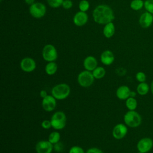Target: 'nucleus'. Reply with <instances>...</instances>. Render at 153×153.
I'll use <instances>...</instances> for the list:
<instances>
[{"label": "nucleus", "instance_id": "nucleus-1", "mask_svg": "<svg viewBox=\"0 0 153 153\" xmlns=\"http://www.w3.org/2000/svg\"><path fill=\"white\" fill-rule=\"evenodd\" d=\"M94 21L99 25H106L112 22L115 16L112 9L107 5H99L93 11Z\"/></svg>", "mask_w": 153, "mask_h": 153}, {"label": "nucleus", "instance_id": "nucleus-2", "mask_svg": "<svg viewBox=\"0 0 153 153\" xmlns=\"http://www.w3.org/2000/svg\"><path fill=\"white\" fill-rule=\"evenodd\" d=\"M69 86L65 83H61L54 86L51 90V94L56 100H63L70 94Z\"/></svg>", "mask_w": 153, "mask_h": 153}, {"label": "nucleus", "instance_id": "nucleus-3", "mask_svg": "<svg viewBox=\"0 0 153 153\" xmlns=\"http://www.w3.org/2000/svg\"><path fill=\"white\" fill-rule=\"evenodd\" d=\"M125 124L131 128L139 127L142 123L140 115L135 111H128L124 115Z\"/></svg>", "mask_w": 153, "mask_h": 153}, {"label": "nucleus", "instance_id": "nucleus-4", "mask_svg": "<svg viewBox=\"0 0 153 153\" xmlns=\"http://www.w3.org/2000/svg\"><path fill=\"white\" fill-rule=\"evenodd\" d=\"M52 127L56 130L63 128L66 124V117L65 114L62 111L56 112L51 118Z\"/></svg>", "mask_w": 153, "mask_h": 153}, {"label": "nucleus", "instance_id": "nucleus-5", "mask_svg": "<svg viewBox=\"0 0 153 153\" xmlns=\"http://www.w3.org/2000/svg\"><path fill=\"white\" fill-rule=\"evenodd\" d=\"M77 79L79 85L83 87H88L93 83L94 77L93 76L92 72L85 70L78 74Z\"/></svg>", "mask_w": 153, "mask_h": 153}, {"label": "nucleus", "instance_id": "nucleus-6", "mask_svg": "<svg viewBox=\"0 0 153 153\" xmlns=\"http://www.w3.org/2000/svg\"><path fill=\"white\" fill-rule=\"evenodd\" d=\"M29 11L34 18L40 19L44 17L46 13V7L41 2H34L30 5Z\"/></svg>", "mask_w": 153, "mask_h": 153}, {"label": "nucleus", "instance_id": "nucleus-7", "mask_svg": "<svg viewBox=\"0 0 153 153\" xmlns=\"http://www.w3.org/2000/svg\"><path fill=\"white\" fill-rule=\"evenodd\" d=\"M42 56L44 60L48 62H54L57 58V51L54 45L47 44L42 49Z\"/></svg>", "mask_w": 153, "mask_h": 153}, {"label": "nucleus", "instance_id": "nucleus-8", "mask_svg": "<svg viewBox=\"0 0 153 153\" xmlns=\"http://www.w3.org/2000/svg\"><path fill=\"white\" fill-rule=\"evenodd\" d=\"M137 149L139 152L147 153L153 147V140L150 137H143L140 139L137 143Z\"/></svg>", "mask_w": 153, "mask_h": 153}, {"label": "nucleus", "instance_id": "nucleus-9", "mask_svg": "<svg viewBox=\"0 0 153 153\" xmlns=\"http://www.w3.org/2000/svg\"><path fill=\"white\" fill-rule=\"evenodd\" d=\"M20 68L26 72H31L36 68L35 61L30 57H25L20 62Z\"/></svg>", "mask_w": 153, "mask_h": 153}, {"label": "nucleus", "instance_id": "nucleus-10", "mask_svg": "<svg viewBox=\"0 0 153 153\" xmlns=\"http://www.w3.org/2000/svg\"><path fill=\"white\" fill-rule=\"evenodd\" d=\"M127 127L126 125L120 123L114 126L112 130V136L116 139L124 138L127 133Z\"/></svg>", "mask_w": 153, "mask_h": 153}, {"label": "nucleus", "instance_id": "nucleus-11", "mask_svg": "<svg viewBox=\"0 0 153 153\" xmlns=\"http://www.w3.org/2000/svg\"><path fill=\"white\" fill-rule=\"evenodd\" d=\"M153 23V14L149 12L145 11L143 13L139 19V23L141 27L143 29H146L149 27Z\"/></svg>", "mask_w": 153, "mask_h": 153}, {"label": "nucleus", "instance_id": "nucleus-12", "mask_svg": "<svg viewBox=\"0 0 153 153\" xmlns=\"http://www.w3.org/2000/svg\"><path fill=\"white\" fill-rule=\"evenodd\" d=\"M53 148V144L48 140L39 141L35 146L37 153H51Z\"/></svg>", "mask_w": 153, "mask_h": 153}, {"label": "nucleus", "instance_id": "nucleus-13", "mask_svg": "<svg viewBox=\"0 0 153 153\" xmlns=\"http://www.w3.org/2000/svg\"><path fill=\"white\" fill-rule=\"evenodd\" d=\"M56 106V99L52 95H48L42 100V106L43 109L48 112L52 111Z\"/></svg>", "mask_w": 153, "mask_h": 153}, {"label": "nucleus", "instance_id": "nucleus-14", "mask_svg": "<svg viewBox=\"0 0 153 153\" xmlns=\"http://www.w3.org/2000/svg\"><path fill=\"white\" fill-rule=\"evenodd\" d=\"M88 17L85 12L78 11L73 17V22L77 26H82L88 22Z\"/></svg>", "mask_w": 153, "mask_h": 153}, {"label": "nucleus", "instance_id": "nucleus-15", "mask_svg": "<svg viewBox=\"0 0 153 153\" xmlns=\"http://www.w3.org/2000/svg\"><path fill=\"white\" fill-rule=\"evenodd\" d=\"M83 65L85 70L91 72L97 67V61L94 56H88L84 60Z\"/></svg>", "mask_w": 153, "mask_h": 153}, {"label": "nucleus", "instance_id": "nucleus-16", "mask_svg": "<svg viewBox=\"0 0 153 153\" xmlns=\"http://www.w3.org/2000/svg\"><path fill=\"white\" fill-rule=\"evenodd\" d=\"M114 60V55L110 50H105L103 51L100 55V61L105 65L108 66L111 65Z\"/></svg>", "mask_w": 153, "mask_h": 153}, {"label": "nucleus", "instance_id": "nucleus-17", "mask_svg": "<svg viewBox=\"0 0 153 153\" xmlns=\"http://www.w3.org/2000/svg\"><path fill=\"white\" fill-rule=\"evenodd\" d=\"M131 90L127 85L119 87L116 91V96L120 100H126L130 97Z\"/></svg>", "mask_w": 153, "mask_h": 153}, {"label": "nucleus", "instance_id": "nucleus-18", "mask_svg": "<svg viewBox=\"0 0 153 153\" xmlns=\"http://www.w3.org/2000/svg\"><path fill=\"white\" fill-rule=\"evenodd\" d=\"M115 31V25L113 22H111L105 25L103 29V34L106 38H110L114 35Z\"/></svg>", "mask_w": 153, "mask_h": 153}, {"label": "nucleus", "instance_id": "nucleus-19", "mask_svg": "<svg viewBox=\"0 0 153 153\" xmlns=\"http://www.w3.org/2000/svg\"><path fill=\"white\" fill-rule=\"evenodd\" d=\"M149 85L145 82H140L136 88V90H137V93L141 96H145L146 94H148V93L149 91Z\"/></svg>", "mask_w": 153, "mask_h": 153}, {"label": "nucleus", "instance_id": "nucleus-20", "mask_svg": "<svg viewBox=\"0 0 153 153\" xmlns=\"http://www.w3.org/2000/svg\"><path fill=\"white\" fill-rule=\"evenodd\" d=\"M57 65L54 62H48L45 67V71L46 74L48 75H54L57 72Z\"/></svg>", "mask_w": 153, "mask_h": 153}, {"label": "nucleus", "instance_id": "nucleus-21", "mask_svg": "<svg viewBox=\"0 0 153 153\" xmlns=\"http://www.w3.org/2000/svg\"><path fill=\"white\" fill-rule=\"evenodd\" d=\"M126 106L129 111H135L137 106V102L133 97H129L126 100Z\"/></svg>", "mask_w": 153, "mask_h": 153}, {"label": "nucleus", "instance_id": "nucleus-22", "mask_svg": "<svg viewBox=\"0 0 153 153\" xmlns=\"http://www.w3.org/2000/svg\"><path fill=\"white\" fill-rule=\"evenodd\" d=\"M92 74L94 78L100 79L102 78L105 75L106 71L104 68L102 66H98L92 71Z\"/></svg>", "mask_w": 153, "mask_h": 153}, {"label": "nucleus", "instance_id": "nucleus-23", "mask_svg": "<svg viewBox=\"0 0 153 153\" xmlns=\"http://www.w3.org/2000/svg\"><path fill=\"white\" fill-rule=\"evenodd\" d=\"M130 7L134 11H139L144 7V1L143 0H132Z\"/></svg>", "mask_w": 153, "mask_h": 153}, {"label": "nucleus", "instance_id": "nucleus-24", "mask_svg": "<svg viewBox=\"0 0 153 153\" xmlns=\"http://www.w3.org/2000/svg\"><path fill=\"white\" fill-rule=\"evenodd\" d=\"M60 139V133L57 131H53L49 134L48 140L53 145V144L57 143Z\"/></svg>", "mask_w": 153, "mask_h": 153}, {"label": "nucleus", "instance_id": "nucleus-25", "mask_svg": "<svg viewBox=\"0 0 153 153\" xmlns=\"http://www.w3.org/2000/svg\"><path fill=\"white\" fill-rule=\"evenodd\" d=\"M79 10L81 11L86 12L90 8V4L87 0H81L78 5Z\"/></svg>", "mask_w": 153, "mask_h": 153}, {"label": "nucleus", "instance_id": "nucleus-26", "mask_svg": "<svg viewBox=\"0 0 153 153\" xmlns=\"http://www.w3.org/2000/svg\"><path fill=\"white\" fill-rule=\"evenodd\" d=\"M144 8L146 11L153 14V0H146L144 1Z\"/></svg>", "mask_w": 153, "mask_h": 153}, {"label": "nucleus", "instance_id": "nucleus-27", "mask_svg": "<svg viewBox=\"0 0 153 153\" xmlns=\"http://www.w3.org/2000/svg\"><path fill=\"white\" fill-rule=\"evenodd\" d=\"M64 0H47L49 6L53 8H57L62 5Z\"/></svg>", "mask_w": 153, "mask_h": 153}, {"label": "nucleus", "instance_id": "nucleus-28", "mask_svg": "<svg viewBox=\"0 0 153 153\" xmlns=\"http://www.w3.org/2000/svg\"><path fill=\"white\" fill-rule=\"evenodd\" d=\"M136 79L139 82H145L146 79V74L143 72H138L136 74Z\"/></svg>", "mask_w": 153, "mask_h": 153}, {"label": "nucleus", "instance_id": "nucleus-29", "mask_svg": "<svg viewBox=\"0 0 153 153\" xmlns=\"http://www.w3.org/2000/svg\"><path fill=\"white\" fill-rule=\"evenodd\" d=\"M69 153H85L84 149L79 146H74L69 149Z\"/></svg>", "mask_w": 153, "mask_h": 153}, {"label": "nucleus", "instance_id": "nucleus-30", "mask_svg": "<svg viewBox=\"0 0 153 153\" xmlns=\"http://www.w3.org/2000/svg\"><path fill=\"white\" fill-rule=\"evenodd\" d=\"M72 5H73V3L71 0H64L62 5L63 8L66 10L70 9L72 7Z\"/></svg>", "mask_w": 153, "mask_h": 153}, {"label": "nucleus", "instance_id": "nucleus-31", "mask_svg": "<svg viewBox=\"0 0 153 153\" xmlns=\"http://www.w3.org/2000/svg\"><path fill=\"white\" fill-rule=\"evenodd\" d=\"M41 127L44 129H49L52 127L51 121L48 120H45L42 121L41 123Z\"/></svg>", "mask_w": 153, "mask_h": 153}, {"label": "nucleus", "instance_id": "nucleus-32", "mask_svg": "<svg viewBox=\"0 0 153 153\" xmlns=\"http://www.w3.org/2000/svg\"><path fill=\"white\" fill-rule=\"evenodd\" d=\"M86 153H103L102 151L99 148H91L88 149Z\"/></svg>", "mask_w": 153, "mask_h": 153}, {"label": "nucleus", "instance_id": "nucleus-33", "mask_svg": "<svg viewBox=\"0 0 153 153\" xmlns=\"http://www.w3.org/2000/svg\"><path fill=\"white\" fill-rule=\"evenodd\" d=\"M39 94H40V96H41L42 99H44V97H45L46 96H48L47 91H46L45 90H41V91H40V93H39Z\"/></svg>", "mask_w": 153, "mask_h": 153}, {"label": "nucleus", "instance_id": "nucleus-34", "mask_svg": "<svg viewBox=\"0 0 153 153\" xmlns=\"http://www.w3.org/2000/svg\"><path fill=\"white\" fill-rule=\"evenodd\" d=\"M25 1V2L27 4H28V5H32V4H33L34 3V2H35V0H24Z\"/></svg>", "mask_w": 153, "mask_h": 153}, {"label": "nucleus", "instance_id": "nucleus-35", "mask_svg": "<svg viewBox=\"0 0 153 153\" xmlns=\"http://www.w3.org/2000/svg\"><path fill=\"white\" fill-rule=\"evenodd\" d=\"M151 91L152 94H153V81H152V82L151 84Z\"/></svg>", "mask_w": 153, "mask_h": 153}, {"label": "nucleus", "instance_id": "nucleus-36", "mask_svg": "<svg viewBox=\"0 0 153 153\" xmlns=\"http://www.w3.org/2000/svg\"><path fill=\"white\" fill-rule=\"evenodd\" d=\"M135 95H136V93H135V92H134V91H131L130 97H134Z\"/></svg>", "mask_w": 153, "mask_h": 153}, {"label": "nucleus", "instance_id": "nucleus-37", "mask_svg": "<svg viewBox=\"0 0 153 153\" xmlns=\"http://www.w3.org/2000/svg\"><path fill=\"white\" fill-rule=\"evenodd\" d=\"M137 153H143V152H139V151Z\"/></svg>", "mask_w": 153, "mask_h": 153}]
</instances>
